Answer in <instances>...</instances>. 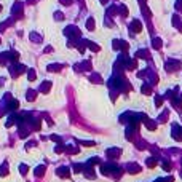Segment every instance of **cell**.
Wrapping results in <instances>:
<instances>
[{
    "mask_svg": "<svg viewBox=\"0 0 182 182\" xmlns=\"http://www.w3.org/2000/svg\"><path fill=\"white\" fill-rule=\"evenodd\" d=\"M139 166H128V171L129 173H137V171H139Z\"/></svg>",
    "mask_w": 182,
    "mask_h": 182,
    "instance_id": "603a6c76",
    "label": "cell"
},
{
    "mask_svg": "<svg viewBox=\"0 0 182 182\" xmlns=\"http://www.w3.org/2000/svg\"><path fill=\"white\" fill-rule=\"evenodd\" d=\"M107 2H109V0H101V3H102V5H105Z\"/></svg>",
    "mask_w": 182,
    "mask_h": 182,
    "instance_id": "4dcf8cb0",
    "label": "cell"
},
{
    "mask_svg": "<svg viewBox=\"0 0 182 182\" xmlns=\"http://www.w3.org/2000/svg\"><path fill=\"white\" fill-rule=\"evenodd\" d=\"M166 70H168V72H174V70H177L181 67V62L179 61H173V59H169L168 62H166Z\"/></svg>",
    "mask_w": 182,
    "mask_h": 182,
    "instance_id": "7a4b0ae2",
    "label": "cell"
},
{
    "mask_svg": "<svg viewBox=\"0 0 182 182\" xmlns=\"http://www.w3.org/2000/svg\"><path fill=\"white\" fill-rule=\"evenodd\" d=\"M90 78H91V80H93L94 83H101V82H102V80H101V77H99V75H98V74H94V75H91V77H90Z\"/></svg>",
    "mask_w": 182,
    "mask_h": 182,
    "instance_id": "ffe728a7",
    "label": "cell"
},
{
    "mask_svg": "<svg viewBox=\"0 0 182 182\" xmlns=\"http://www.w3.org/2000/svg\"><path fill=\"white\" fill-rule=\"evenodd\" d=\"M27 75H29V80H30V82L35 80V70H34V69H29V70H27Z\"/></svg>",
    "mask_w": 182,
    "mask_h": 182,
    "instance_id": "ac0fdd59",
    "label": "cell"
},
{
    "mask_svg": "<svg viewBox=\"0 0 182 182\" xmlns=\"http://www.w3.org/2000/svg\"><path fill=\"white\" fill-rule=\"evenodd\" d=\"M109 155H110V157H115V155L118 157V155H120V149H117V150H115V149L109 150Z\"/></svg>",
    "mask_w": 182,
    "mask_h": 182,
    "instance_id": "7402d4cb",
    "label": "cell"
},
{
    "mask_svg": "<svg viewBox=\"0 0 182 182\" xmlns=\"http://www.w3.org/2000/svg\"><path fill=\"white\" fill-rule=\"evenodd\" d=\"M94 27H96L94 19L93 18H88V19H86V29H88V30H94Z\"/></svg>",
    "mask_w": 182,
    "mask_h": 182,
    "instance_id": "9c48e42d",
    "label": "cell"
},
{
    "mask_svg": "<svg viewBox=\"0 0 182 182\" xmlns=\"http://www.w3.org/2000/svg\"><path fill=\"white\" fill-rule=\"evenodd\" d=\"M51 51H53V48H51V46H46V48H45V53H51Z\"/></svg>",
    "mask_w": 182,
    "mask_h": 182,
    "instance_id": "f1b7e54d",
    "label": "cell"
},
{
    "mask_svg": "<svg viewBox=\"0 0 182 182\" xmlns=\"http://www.w3.org/2000/svg\"><path fill=\"white\" fill-rule=\"evenodd\" d=\"M0 11H2V5H0Z\"/></svg>",
    "mask_w": 182,
    "mask_h": 182,
    "instance_id": "1f68e13d",
    "label": "cell"
},
{
    "mask_svg": "<svg viewBox=\"0 0 182 182\" xmlns=\"http://www.w3.org/2000/svg\"><path fill=\"white\" fill-rule=\"evenodd\" d=\"M142 93H144V94H150V93H152L150 85H144V86H142Z\"/></svg>",
    "mask_w": 182,
    "mask_h": 182,
    "instance_id": "44dd1931",
    "label": "cell"
},
{
    "mask_svg": "<svg viewBox=\"0 0 182 182\" xmlns=\"http://www.w3.org/2000/svg\"><path fill=\"white\" fill-rule=\"evenodd\" d=\"M118 10H120L121 16H128V8H126L125 5H120V6H118Z\"/></svg>",
    "mask_w": 182,
    "mask_h": 182,
    "instance_id": "e0dca14e",
    "label": "cell"
},
{
    "mask_svg": "<svg viewBox=\"0 0 182 182\" xmlns=\"http://www.w3.org/2000/svg\"><path fill=\"white\" fill-rule=\"evenodd\" d=\"M112 45H113V48H115V50H121V51L128 50V43L123 42V40H113Z\"/></svg>",
    "mask_w": 182,
    "mask_h": 182,
    "instance_id": "277c9868",
    "label": "cell"
},
{
    "mask_svg": "<svg viewBox=\"0 0 182 182\" xmlns=\"http://www.w3.org/2000/svg\"><path fill=\"white\" fill-rule=\"evenodd\" d=\"M64 34L70 38V40H77V38L80 37V30H78V27H75V26H69L64 30Z\"/></svg>",
    "mask_w": 182,
    "mask_h": 182,
    "instance_id": "6da1fadb",
    "label": "cell"
},
{
    "mask_svg": "<svg viewBox=\"0 0 182 182\" xmlns=\"http://www.w3.org/2000/svg\"><path fill=\"white\" fill-rule=\"evenodd\" d=\"M161 45H163V43H161V40H160L158 37H155V38L152 40V46H153L155 50H160V48H161Z\"/></svg>",
    "mask_w": 182,
    "mask_h": 182,
    "instance_id": "30bf717a",
    "label": "cell"
},
{
    "mask_svg": "<svg viewBox=\"0 0 182 182\" xmlns=\"http://www.w3.org/2000/svg\"><path fill=\"white\" fill-rule=\"evenodd\" d=\"M58 174H59V176H62V177H69L70 171H69L67 168H59V169H58Z\"/></svg>",
    "mask_w": 182,
    "mask_h": 182,
    "instance_id": "7c38bea8",
    "label": "cell"
},
{
    "mask_svg": "<svg viewBox=\"0 0 182 182\" xmlns=\"http://www.w3.org/2000/svg\"><path fill=\"white\" fill-rule=\"evenodd\" d=\"M8 107H10V110H13V109H18V107H19V102H18L16 99H11V101H10V105H8Z\"/></svg>",
    "mask_w": 182,
    "mask_h": 182,
    "instance_id": "2e32d148",
    "label": "cell"
},
{
    "mask_svg": "<svg viewBox=\"0 0 182 182\" xmlns=\"http://www.w3.org/2000/svg\"><path fill=\"white\" fill-rule=\"evenodd\" d=\"M85 45L88 46L91 51H99V50H101L99 45H96V43H93V42H88V40H85Z\"/></svg>",
    "mask_w": 182,
    "mask_h": 182,
    "instance_id": "ba28073f",
    "label": "cell"
},
{
    "mask_svg": "<svg viewBox=\"0 0 182 182\" xmlns=\"http://www.w3.org/2000/svg\"><path fill=\"white\" fill-rule=\"evenodd\" d=\"M74 169H75V171H77V173H80V171H82L83 168H82L80 165H75V166H74Z\"/></svg>",
    "mask_w": 182,
    "mask_h": 182,
    "instance_id": "83f0119b",
    "label": "cell"
},
{
    "mask_svg": "<svg viewBox=\"0 0 182 182\" xmlns=\"http://www.w3.org/2000/svg\"><path fill=\"white\" fill-rule=\"evenodd\" d=\"M30 40H32L34 43H38V42H42V37H40L38 34L32 32V34H30Z\"/></svg>",
    "mask_w": 182,
    "mask_h": 182,
    "instance_id": "5bb4252c",
    "label": "cell"
},
{
    "mask_svg": "<svg viewBox=\"0 0 182 182\" xmlns=\"http://www.w3.org/2000/svg\"><path fill=\"white\" fill-rule=\"evenodd\" d=\"M161 102H163V99H161L160 96H157V98H155V105H157V107H160V105H161Z\"/></svg>",
    "mask_w": 182,
    "mask_h": 182,
    "instance_id": "d4e9b609",
    "label": "cell"
},
{
    "mask_svg": "<svg viewBox=\"0 0 182 182\" xmlns=\"http://www.w3.org/2000/svg\"><path fill=\"white\" fill-rule=\"evenodd\" d=\"M59 2H61L62 5H70V3H72V0H59Z\"/></svg>",
    "mask_w": 182,
    "mask_h": 182,
    "instance_id": "4316f807",
    "label": "cell"
},
{
    "mask_svg": "<svg viewBox=\"0 0 182 182\" xmlns=\"http://www.w3.org/2000/svg\"><path fill=\"white\" fill-rule=\"evenodd\" d=\"M54 19H56V21H62V19H64V14H62L61 11H56V13H54Z\"/></svg>",
    "mask_w": 182,
    "mask_h": 182,
    "instance_id": "d6986e66",
    "label": "cell"
},
{
    "mask_svg": "<svg viewBox=\"0 0 182 182\" xmlns=\"http://www.w3.org/2000/svg\"><path fill=\"white\" fill-rule=\"evenodd\" d=\"M51 85H53L51 82H43L40 85V91H42V93H48L50 88H51Z\"/></svg>",
    "mask_w": 182,
    "mask_h": 182,
    "instance_id": "52a82bcc",
    "label": "cell"
},
{
    "mask_svg": "<svg viewBox=\"0 0 182 182\" xmlns=\"http://www.w3.org/2000/svg\"><path fill=\"white\" fill-rule=\"evenodd\" d=\"M136 56H137V58H149V51H147V50H139Z\"/></svg>",
    "mask_w": 182,
    "mask_h": 182,
    "instance_id": "9a60e30c",
    "label": "cell"
},
{
    "mask_svg": "<svg viewBox=\"0 0 182 182\" xmlns=\"http://www.w3.org/2000/svg\"><path fill=\"white\" fill-rule=\"evenodd\" d=\"M155 163H157V161L153 160V158H149V160H147V165L150 166V168H153V166H155Z\"/></svg>",
    "mask_w": 182,
    "mask_h": 182,
    "instance_id": "484cf974",
    "label": "cell"
},
{
    "mask_svg": "<svg viewBox=\"0 0 182 182\" xmlns=\"http://www.w3.org/2000/svg\"><path fill=\"white\" fill-rule=\"evenodd\" d=\"M61 69H62L61 64H50V66H48V70H50V72H58V70H61Z\"/></svg>",
    "mask_w": 182,
    "mask_h": 182,
    "instance_id": "4fadbf2b",
    "label": "cell"
},
{
    "mask_svg": "<svg viewBox=\"0 0 182 182\" xmlns=\"http://www.w3.org/2000/svg\"><path fill=\"white\" fill-rule=\"evenodd\" d=\"M43 173H45V168H43V166H42V168H37V169H35V174H37V176H42Z\"/></svg>",
    "mask_w": 182,
    "mask_h": 182,
    "instance_id": "cb8c5ba5",
    "label": "cell"
},
{
    "mask_svg": "<svg viewBox=\"0 0 182 182\" xmlns=\"http://www.w3.org/2000/svg\"><path fill=\"white\" fill-rule=\"evenodd\" d=\"M35 96H37V91H34V90H29V91L26 93L27 101H34V99H35Z\"/></svg>",
    "mask_w": 182,
    "mask_h": 182,
    "instance_id": "8fae6325",
    "label": "cell"
},
{
    "mask_svg": "<svg viewBox=\"0 0 182 182\" xmlns=\"http://www.w3.org/2000/svg\"><path fill=\"white\" fill-rule=\"evenodd\" d=\"M11 13H13V16L16 14L18 18H21L22 16V3L21 2H16L13 5V8H11Z\"/></svg>",
    "mask_w": 182,
    "mask_h": 182,
    "instance_id": "3957f363",
    "label": "cell"
},
{
    "mask_svg": "<svg viewBox=\"0 0 182 182\" xmlns=\"http://www.w3.org/2000/svg\"><path fill=\"white\" fill-rule=\"evenodd\" d=\"M173 136L176 137V141H182V128L177 125H174V129H173Z\"/></svg>",
    "mask_w": 182,
    "mask_h": 182,
    "instance_id": "8992f818",
    "label": "cell"
},
{
    "mask_svg": "<svg viewBox=\"0 0 182 182\" xmlns=\"http://www.w3.org/2000/svg\"><path fill=\"white\" fill-rule=\"evenodd\" d=\"M38 0H27V3H29V5H34V3H37Z\"/></svg>",
    "mask_w": 182,
    "mask_h": 182,
    "instance_id": "f546056e",
    "label": "cell"
},
{
    "mask_svg": "<svg viewBox=\"0 0 182 182\" xmlns=\"http://www.w3.org/2000/svg\"><path fill=\"white\" fill-rule=\"evenodd\" d=\"M129 27H131V32L137 34V32H141V30H142V22L139 21V19H134Z\"/></svg>",
    "mask_w": 182,
    "mask_h": 182,
    "instance_id": "5b68a950",
    "label": "cell"
}]
</instances>
